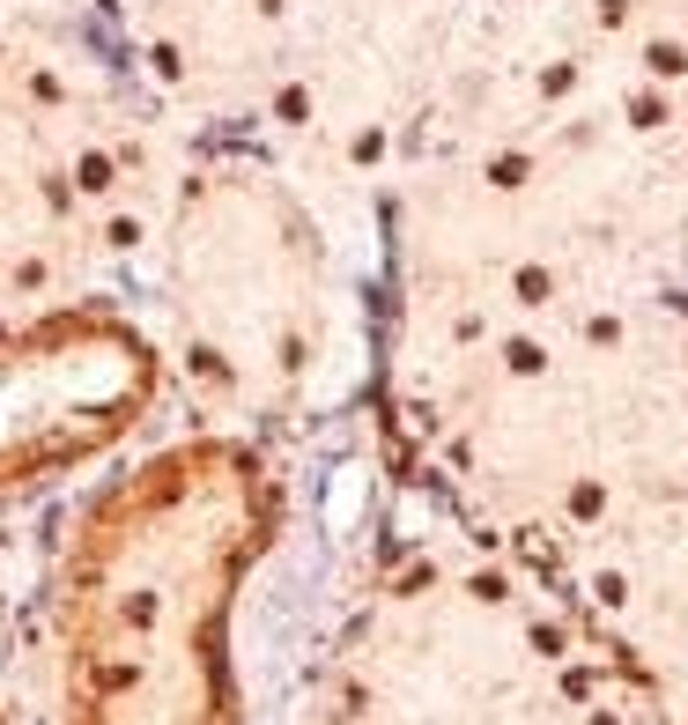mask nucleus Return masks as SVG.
I'll return each mask as SVG.
<instances>
[{
	"label": "nucleus",
	"mask_w": 688,
	"mask_h": 725,
	"mask_svg": "<svg viewBox=\"0 0 688 725\" xmlns=\"http://www.w3.org/2000/svg\"><path fill=\"white\" fill-rule=\"evenodd\" d=\"M282 481L237 437L148 451L74 519L52 585L60 725H237V593Z\"/></svg>",
	"instance_id": "1"
},
{
	"label": "nucleus",
	"mask_w": 688,
	"mask_h": 725,
	"mask_svg": "<svg viewBox=\"0 0 688 725\" xmlns=\"http://www.w3.org/2000/svg\"><path fill=\"white\" fill-rule=\"evenodd\" d=\"M163 393V355L119 311L0 326V497L60 481L134 437Z\"/></svg>",
	"instance_id": "2"
}]
</instances>
